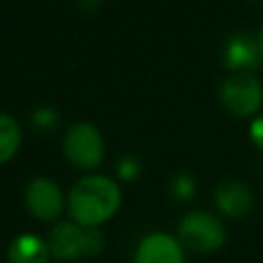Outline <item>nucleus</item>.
<instances>
[{"label":"nucleus","mask_w":263,"mask_h":263,"mask_svg":"<svg viewBox=\"0 0 263 263\" xmlns=\"http://www.w3.org/2000/svg\"><path fill=\"white\" fill-rule=\"evenodd\" d=\"M119 185L103 175H88L76 181L68 193L66 205L72 222L82 228H99L119 210Z\"/></svg>","instance_id":"1"},{"label":"nucleus","mask_w":263,"mask_h":263,"mask_svg":"<svg viewBox=\"0 0 263 263\" xmlns=\"http://www.w3.org/2000/svg\"><path fill=\"white\" fill-rule=\"evenodd\" d=\"M105 234L101 228H82L76 222H58L47 236L49 255L58 261H74L80 257H99L105 251Z\"/></svg>","instance_id":"2"},{"label":"nucleus","mask_w":263,"mask_h":263,"mask_svg":"<svg viewBox=\"0 0 263 263\" xmlns=\"http://www.w3.org/2000/svg\"><path fill=\"white\" fill-rule=\"evenodd\" d=\"M177 236L179 242L193 253H214L226 242V226L218 216L193 210L181 218Z\"/></svg>","instance_id":"3"},{"label":"nucleus","mask_w":263,"mask_h":263,"mask_svg":"<svg viewBox=\"0 0 263 263\" xmlns=\"http://www.w3.org/2000/svg\"><path fill=\"white\" fill-rule=\"evenodd\" d=\"M64 154L76 168H97L105 156L101 132L86 121L74 123L64 136Z\"/></svg>","instance_id":"4"},{"label":"nucleus","mask_w":263,"mask_h":263,"mask_svg":"<svg viewBox=\"0 0 263 263\" xmlns=\"http://www.w3.org/2000/svg\"><path fill=\"white\" fill-rule=\"evenodd\" d=\"M222 105L236 117H251L263 105V86L251 74H234L222 82Z\"/></svg>","instance_id":"5"},{"label":"nucleus","mask_w":263,"mask_h":263,"mask_svg":"<svg viewBox=\"0 0 263 263\" xmlns=\"http://www.w3.org/2000/svg\"><path fill=\"white\" fill-rule=\"evenodd\" d=\"M25 205L33 218L53 222L64 212V195L55 181L47 177H35L25 187Z\"/></svg>","instance_id":"6"},{"label":"nucleus","mask_w":263,"mask_h":263,"mask_svg":"<svg viewBox=\"0 0 263 263\" xmlns=\"http://www.w3.org/2000/svg\"><path fill=\"white\" fill-rule=\"evenodd\" d=\"M134 263H185L183 245L166 232H150L138 242Z\"/></svg>","instance_id":"7"},{"label":"nucleus","mask_w":263,"mask_h":263,"mask_svg":"<svg viewBox=\"0 0 263 263\" xmlns=\"http://www.w3.org/2000/svg\"><path fill=\"white\" fill-rule=\"evenodd\" d=\"M214 203H216L218 212L224 214L226 218H245L253 210L255 199H253L251 189L245 183L228 179L216 187Z\"/></svg>","instance_id":"8"},{"label":"nucleus","mask_w":263,"mask_h":263,"mask_svg":"<svg viewBox=\"0 0 263 263\" xmlns=\"http://www.w3.org/2000/svg\"><path fill=\"white\" fill-rule=\"evenodd\" d=\"M261 58L259 39L249 33H234L224 45V64L236 74H245L247 70L257 68Z\"/></svg>","instance_id":"9"},{"label":"nucleus","mask_w":263,"mask_h":263,"mask_svg":"<svg viewBox=\"0 0 263 263\" xmlns=\"http://www.w3.org/2000/svg\"><path fill=\"white\" fill-rule=\"evenodd\" d=\"M49 247L39 234L21 232L16 234L6 247V261L8 263H47L49 261Z\"/></svg>","instance_id":"10"},{"label":"nucleus","mask_w":263,"mask_h":263,"mask_svg":"<svg viewBox=\"0 0 263 263\" xmlns=\"http://www.w3.org/2000/svg\"><path fill=\"white\" fill-rule=\"evenodd\" d=\"M21 148V127L18 123L6 115L0 113V164L8 162Z\"/></svg>","instance_id":"11"},{"label":"nucleus","mask_w":263,"mask_h":263,"mask_svg":"<svg viewBox=\"0 0 263 263\" xmlns=\"http://www.w3.org/2000/svg\"><path fill=\"white\" fill-rule=\"evenodd\" d=\"M195 179L189 173H177L171 179V193L175 195V199L179 201H189L195 195Z\"/></svg>","instance_id":"12"},{"label":"nucleus","mask_w":263,"mask_h":263,"mask_svg":"<svg viewBox=\"0 0 263 263\" xmlns=\"http://www.w3.org/2000/svg\"><path fill=\"white\" fill-rule=\"evenodd\" d=\"M142 171V162L134 154H123L117 160V177L121 181H134Z\"/></svg>","instance_id":"13"},{"label":"nucleus","mask_w":263,"mask_h":263,"mask_svg":"<svg viewBox=\"0 0 263 263\" xmlns=\"http://www.w3.org/2000/svg\"><path fill=\"white\" fill-rule=\"evenodd\" d=\"M31 123L39 132H49V129H53L58 125V113L53 109H49V107H41V109H37L33 113Z\"/></svg>","instance_id":"14"},{"label":"nucleus","mask_w":263,"mask_h":263,"mask_svg":"<svg viewBox=\"0 0 263 263\" xmlns=\"http://www.w3.org/2000/svg\"><path fill=\"white\" fill-rule=\"evenodd\" d=\"M249 134H251V142H253L259 150H263V115H259V117H255V119L251 121Z\"/></svg>","instance_id":"15"},{"label":"nucleus","mask_w":263,"mask_h":263,"mask_svg":"<svg viewBox=\"0 0 263 263\" xmlns=\"http://www.w3.org/2000/svg\"><path fill=\"white\" fill-rule=\"evenodd\" d=\"M97 2H99V0H78V4H80L82 8H86V10H92V8L97 6Z\"/></svg>","instance_id":"16"},{"label":"nucleus","mask_w":263,"mask_h":263,"mask_svg":"<svg viewBox=\"0 0 263 263\" xmlns=\"http://www.w3.org/2000/svg\"><path fill=\"white\" fill-rule=\"evenodd\" d=\"M259 47H261V55H263V29L259 33Z\"/></svg>","instance_id":"17"}]
</instances>
